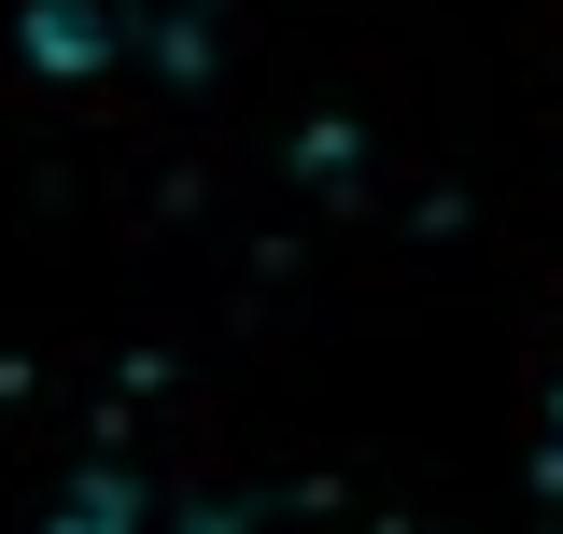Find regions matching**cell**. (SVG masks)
I'll list each match as a JSON object with an SVG mask.
<instances>
[{"label": "cell", "instance_id": "obj_1", "mask_svg": "<svg viewBox=\"0 0 563 534\" xmlns=\"http://www.w3.org/2000/svg\"><path fill=\"white\" fill-rule=\"evenodd\" d=\"M43 534H240V507L211 478H184V465H99V478L57 492Z\"/></svg>", "mask_w": 563, "mask_h": 534}]
</instances>
